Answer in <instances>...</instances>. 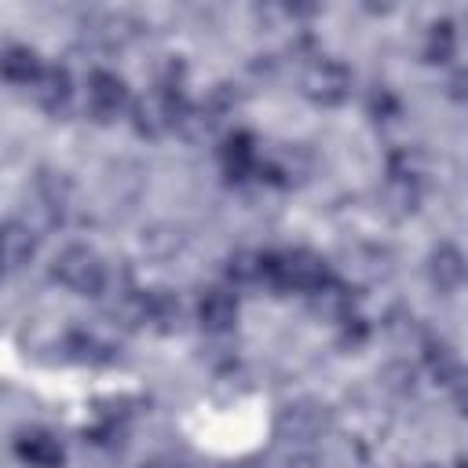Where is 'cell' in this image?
<instances>
[{
    "mask_svg": "<svg viewBox=\"0 0 468 468\" xmlns=\"http://www.w3.org/2000/svg\"><path fill=\"white\" fill-rule=\"evenodd\" d=\"M33 88V99L48 110V113H62L69 106V95H73V84H69V73L62 66H44L40 77L29 84Z\"/></svg>",
    "mask_w": 468,
    "mask_h": 468,
    "instance_id": "11",
    "label": "cell"
},
{
    "mask_svg": "<svg viewBox=\"0 0 468 468\" xmlns=\"http://www.w3.org/2000/svg\"><path fill=\"white\" fill-rule=\"evenodd\" d=\"M424 355H428V366H431L435 380H442V384H450V388L461 384V362H457V355H453V347H450L446 340L428 336V340H424Z\"/></svg>",
    "mask_w": 468,
    "mask_h": 468,
    "instance_id": "14",
    "label": "cell"
},
{
    "mask_svg": "<svg viewBox=\"0 0 468 468\" xmlns=\"http://www.w3.org/2000/svg\"><path fill=\"white\" fill-rule=\"evenodd\" d=\"M143 468H183V464H176V461H150V464H143Z\"/></svg>",
    "mask_w": 468,
    "mask_h": 468,
    "instance_id": "17",
    "label": "cell"
},
{
    "mask_svg": "<svg viewBox=\"0 0 468 468\" xmlns=\"http://www.w3.org/2000/svg\"><path fill=\"white\" fill-rule=\"evenodd\" d=\"M333 282L329 263L311 252V249H289V252H271L267 260V285L282 292H307L314 296Z\"/></svg>",
    "mask_w": 468,
    "mask_h": 468,
    "instance_id": "1",
    "label": "cell"
},
{
    "mask_svg": "<svg viewBox=\"0 0 468 468\" xmlns=\"http://www.w3.org/2000/svg\"><path fill=\"white\" fill-rule=\"evenodd\" d=\"M384 197H388V205H395V212H413L417 201H420V183H417V176L406 172V168H391V179H388V186H384Z\"/></svg>",
    "mask_w": 468,
    "mask_h": 468,
    "instance_id": "15",
    "label": "cell"
},
{
    "mask_svg": "<svg viewBox=\"0 0 468 468\" xmlns=\"http://www.w3.org/2000/svg\"><path fill=\"white\" fill-rule=\"evenodd\" d=\"M40 69H44L40 55L33 48H26V44H11V48L0 51V77L11 80V84H26L29 88L40 77Z\"/></svg>",
    "mask_w": 468,
    "mask_h": 468,
    "instance_id": "12",
    "label": "cell"
},
{
    "mask_svg": "<svg viewBox=\"0 0 468 468\" xmlns=\"http://www.w3.org/2000/svg\"><path fill=\"white\" fill-rule=\"evenodd\" d=\"M186 110H190V106H186L179 84L161 80V84L150 88L139 102H132V121H135V132H139V135L157 139V135L179 128V124L186 121Z\"/></svg>",
    "mask_w": 468,
    "mask_h": 468,
    "instance_id": "2",
    "label": "cell"
},
{
    "mask_svg": "<svg viewBox=\"0 0 468 468\" xmlns=\"http://www.w3.org/2000/svg\"><path fill=\"white\" fill-rule=\"evenodd\" d=\"M428 278H431V285L439 292H446V296L457 292L461 282H464V256H461V249L450 245V241H442L439 249H431V256H428Z\"/></svg>",
    "mask_w": 468,
    "mask_h": 468,
    "instance_id": "10",
    "label": "cell"
},
{
    "mask_svg": "<svg viewBox=\"0 0 468 468\" xmlns=\"http://www.w3.org/2000/svg\"><path fill=\"white\" fill-rule=\"evenodd\" d=\"M55 282L66 285L69 292L77 296H99L106 289V263L95 249L88 245H66L58 256H55V267H51Z\"/></svg>",
    "mask_w": 468,
    "mask_h": 468,
    "instance_id": "3",
    "label": "cell"
},
{
    "mask_svg": "<svg viewBox=\"0 0 468 468\" xmlns=\"http://www.w3.org/2000/svg\"><path fill=\"white\" fill-rule=\"evenodd\" d=\"M300 91L314 106H340L351 95V69L336 58H314L300 73Z\"/></svg>",
    "mask_w": 468,
    "mask_h": 468,
    "instance_id": "4",
    "label": "cell"
},
{
    "mask_svg": "<svg viewBox=\"0 0 468 468\" xmlns=\"http://www.w3.org/2000/svg\"><path fill=\"white\" fill-rule=\"evenodd\" d=\"M179 318H183V307L176 300V292L168 289H150V292H139L135 296V322L157 329V333H176L179 329Z\"/></svg>",
    "mask_w": 468,
    "mask_h": 468,
    "instance_id": "7",
    "label": "cell"
},
{
    "mask_svg": "<svg viewBox=\"0 0 468 468\" xmlns=\"http://www.w3.org/2000/svg\"><path fill=\"white\" fill-rule=\"evenodd\" d=\"M197 322H201L205 333H230L234 322H238V296L223 285L208 289L197 300Z\"/></svg>",
    "mask_w": 468,
    "mask_h": 468,
    "instance_id": "9",
    "label": "cell"
},
{
    "mask_svg": "<svg viewBox=\"0 0 468 468\" xmlns=\"http://www.w3.org/2000/svg\"><path fill=\"white\" fill-rule=\"evenodd\" d=\"M219 168L230 183H241L249 176L260 172V146H256V135L252 132H230L223 143H219Z\"/></svg>",
    "mask_w": 468,
    "mask_h": 468,
    "instance_id": "6",
    "label": "cell"
},
{
    "mask_svg": "<svg viewBox=\"0 0 468 468\" xmlns=\"http://www.w3.org/2000/svg\"><path fill=\"white\" fill-rule=\"evenodd\" d=\"M15 457H18L22 464H29V468H62V464H66L62 442H58L51 431H44V428L22 431V435L15 439Z\"/></svg>",
    "mask_w": 468,
    "mask_h": 468,
    "instance_id": "8",
    "label": "cell"
},
{
    "mask_svg": "<svg viewBox=\"0 0 468 468\" xmlns=\"http://www.w3.org/2000/svg\"><path fill=\"white\" fill-rule=\"evenodd\" d=\"M322 410H314V406H289L285 413H282V420H278V435L282 439H296V442H307V439H314L318 431H322Z\"/></svg>",
    "mask_w": 468,
    "mask_h": 468,
    "instance_id": "13",
    "label": "cell"
},
{
    "mask_svg": "<svg viewBox=\"0 0 468 468\" xmlns=\"http://www.w3.org/2000/svg\"><path fill=\"white\" fill-rule=\"evenodd\" d=\"M128 106H132V95H128L124 77H117L113 69H95V73L88 77V113H91L99 124L117 121Z\"/></svg>",
    "mask_w": 468,
    "mask_h": 468,
    "instance_id": "5",
    "label": "cell"
},
{
    "mask_svg": "<svg viewBox=\"0 0 468 468\" xmlns=\"http://www.w3.org/2000/svg\"><path fill=\"white\" fill-rule=\"evenodd\" d=\"M0 252H4V234H0Z\"/></svg>",
    "mask_w": 468,
    "mask_h": 468,
    "instance_id": "18",
    "label": "cell"
},
{
    "mask_svg": "<svg viewBox=\"0 0 468 468\" xmlns=\"http://www.w3.org/2000/svg\"><path fill=\"white\" fill-rule=\"evenodd\" d=\"M457 51V29L450 18H439L428 26V37H424V62H450Z\"/></svg>",
    "mask_w": 468,
    "mask_h": 468,
    "instance_id": "16",
    "label": "cell"
}]
</instances>
